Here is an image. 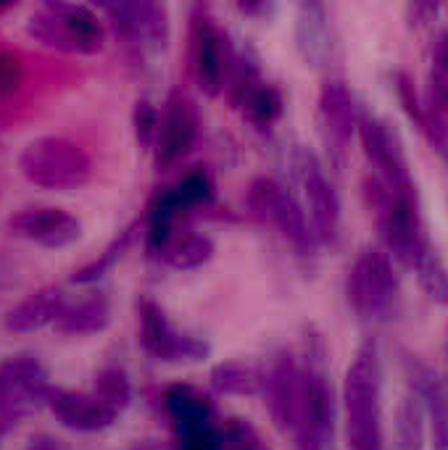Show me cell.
<instances>
[{"label":"cell","mask_w":448,"mask_h":450,"mask_svg":"<svg viewBox=\"0 0 448 450\" xmlns=\"http://www.w3.org/2000/svg\"><path fill=\"white\" fill-rule=\"evenodd\" d=\"M106 321V306L103 303H88L79 311H72L64 316V330L72 332H85V330H95Z\"/></svg>","instance_id":"9"},{"label":"cell","mask_w":448,"mask_h":450,"mask_svg":"<svg viewBox=\"0 0 448 450\" xmlns=\"http://www.w3.org/2000/svg\"><path fill=\"white\" fill-rule=\"evenodd\" d=\"M169 411L175 414V419L182 424V429L196 427V424H206V403L196 398L190 390H175L169 395Z\"/></svg>","instance_id":"8"},{"label":"cell","mask_w":448,"mask_h":450,"mask_svg":"<svg viewBox=\"0 0 448 450\" xmlns=\"http://www.w3.org/2000/svg\"><path fill=\"white\" fill-rule=\"evenodd\" d=\"M58 306V297L50 295V293H40V295L29 297L27 303L16 308L8 318L13 330H32V327H40L45 318H50L53 308Z\"/></svg>","instance_id":"7"},{"label":"cell","mask_w":448,"mask_h":450,"mask_svg":"<svg viewBox=\"0 0 448 450\" xmlns=\"http://www.w3.org/2000/svg\"><path fill=\"white\" fill-rule=\"evenodd\" d=\"M16 85H19V64L8 55H0V92H8Z\"/></svg>","instance_id":"12"},{"label":"cell","mask_w":448,"mask_h":450,"mask_svg":"<svg viewBox=\"0 0 448 450\" xmlns=\"http://www.w3.org/2000/svg\"><path fill=\"white\" fill-rule=\"evenodd\" d=\"M217 435L206 424L185 429V450H217Z\"/></svg>","instance_id":"11"},{"label":"cell","mask_w":448,"mask_h":450,"mask_svg":"<svg viewBox=\"0 0 448 450\" xmlns=\"http://www.w3.org/2000/svg\"><path fill=\"white\" fill-rule=\"evenodd\" d=\"M198 127V113L193 108V103L182 95L169 100V106L164 111V119L158 121V158L164 164H172L179 155L185 153L193 137H196Z\"/></svg>","instance_id":"3"},{"label":"cell","mask_w":448,"mask_h":450,"mask_svg":"<svg viewBox=\"0 0 448 450\" xmlns=\"http://www.w3.org/2000/svg\"><path fill=\"white\" fill-rule=\"evenodd\" d=\"M214 255V245L208 237L201 234H190L185 240H177L169 251H166V261L177 269H196V266L206 264Z\"/></svg>","instance_id":"6"},{"label":"cell","mask_w":448,"mask_h":450,"mask_svg":"<svg viewBox=\"0 0 448 450\" xmlns=\"http://www.w3.org/2000/svg\"><path fill=\"white\" fill-rule=\"evenodd\" d=\"M193 61H196V77L203 92L219 95L224 87V71H227V50L224 37L214 24L203 19L196 27V45H193Z\"/></svg>","instance_id":"2"},{"label":"cell","mask_w":448,"mask_h":450,"mask_svg":"<svg viewBox=\"0 0 448 450\" xmlns=\"http://www.w3.org/2000/svg\"><path fill=\"white\" fill-rule=\"evenodd\" d=\"M24 174L45 187H74L88 179V158L64 140H40L27 148L22 158Z\"/></svg>","instance_id":"1"},{"label":"cell","mask_w":448,"mask_h":450,"mask_svg":"<svg viewBox=\"0 0 448 450\" xmlns=\"http://www.w3.org/2000/svg\"><path fill=\"white\" fill-rule=\"evenodd\" d=\"M11 227L19 230V234H27V237L43 242V245H50V248L66 245V242H72L79 234L77 221L55 209H40V211L19 213V216L11 221Z\"/></svg>","instance_id":"4"},{"label":"cell","mask_w":448,"mask_h":450,"mask_svg":"<svg viewBox=\"0 0 448 450\" xmlns=\"http://www.w3.org/2000/svg\"><path fill=\"white\" fill-rule=\"evenodd\" d=\"M248 108H251V116L256 121H272L280 113V100H277L272 90H259L248 100Z\"/></svg>","instance_id":"10"},{"label":"cell","mask_w":448,"mask_h":450,"mask_svg":"<svg viewBox=\"0 0 448 450\" xmlns=\"http://www.w3.org/2000/svg\"><path fill=\"white\" fill-rule=\"evenodd\" d=\"M142 337L148 342V348H154L158 356H201L206 348L196 342L193 337H185L166 321L164 311L156 306H145L142 314Z\"/></svg>","instance_id":"5"}]
</instances>
